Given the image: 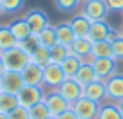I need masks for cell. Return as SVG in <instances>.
I'll use <instances>...</instances> for the list:
<instances>
[{"label":"cell","instance_id":"obj_1","mask_svg":"<svg viewBox=\"0 0 123 119\" xmlns=\"http://www.w3.org/2000/svg\"><path fill=\"white\" fill-rule=\"evenodd\" d=\"M0 56H2V62H4L6 70L22 72V70L31 63V54L22 43H18L16 47H13V49H9V51L0 52Z\"/></svg>","mask_w":123,"mask_h":119},{"label":"cell","instance_id":"obj_2","mask_svg":"<svg viewBox=\"0 0 123 119\" xmlns=\"http://www.w3.org/2000/svg\"><path fill=\"white\" fill-rule=\"evenodd\" d=\"M89 22H100V20H105L109 15L107 4L103 0H83V6H81V13Z\"/></svg>","mask_w":123,"mask_h":119},{"label":"cell","instance_id":"obj_3","mask_svg":"<svg viewBox=\"0 0 123 119\" xmlns=\"http://www.w3.org/2000/svg\"><path fill=\"white\" fill-rule=\"evenodd\" d=\"M71 108H73V112L78 115V119H96L98 110H100V103L81 96L78 101H74V103L71 105Z\"/></svg>","mask_w":123,"mask_h":119},{"label":"cell","instance_id":"obj_4","mask_svg":"<svg viewBox=\"0 0 123 119\" xmlns=\"http://www.w3.org/2000/svg\"><path fill=\"white\" fill-rule=\"evenodd\" d=\"M43 96H45V92H43L42 87H29V85H24L22 90L16 94L18 105L25 107V108H31V107H35L36 103L43 101Z\"/></svg>","mask_w":123,"mask_h":119},{"label":"cell","instance_id":"obj_5","mask_svg":"<svg viewBox=\"0 0 123 119\" xmlns=\"http://www.w3.org/2000/svg\"><path fill=\"white\" fill-rule=\"evenodd\" d=\"M65 79V74L62 70L60 63H47L43 67V83L42 87H49V88H58Z\"/></svg>","mask_w":123,"mask_h":119},{"label":"cell","instance_id":"obj_6","mask_svg":"<svg viewBox=\"0 0 123 119\" xmlns=\"http://www.w3.org/2000/svg\"><path fill=\"white\" fill-rule=\"evenodd\" d=\"M43 103H45V107L49 108V114L53 115V117H58L62 112H65L67 108H71V103L65 101L63 96H60V94L56 92V88H53L51 92H45Z\"/></svg>","mask_w":123,"mask_h":119},{"label":"cell","instance_id":"obj_7","mask_svg":"<svg viewBox=\"0 0 123 119\" xmlns=\"http://www.w3.org/2000/svg\"><path fill=\"white\" fill-rule=\"evenodd\" d=\"M56 92L60 94V96H63V99L73 105L74 101H78L81 96H83V87H81L78 81H74L73 78H65L63 83L56 88Z\"/></svg>","mask_w":123,"mask_h":119},{"label":"cell","instance_id":"obj_8","mask_svg":"<svg viewBox=\"0 0 123 119\" xmlns=\"http://www.w3.org/2000/svg\"><path fill=\"white\" fill-rule=\"evenodd\" d=\"M0 87H2V92H7V94H18L24 87V79H22V74L15 72V70H6L4 76L0 78Z\"/></svg>","mask_w":123,"mask_h":119},{"label":"cell","instance_id":"obj_9","mask_svg":"<svg viewBox=\"0 0 123 119\" xmlns=\"http://www.w3.org/2000/svg\"><path fill=\"white\" fill-rule=\"evenodd\" d=\"M114 36H116L114 29H112L105 20H100V22H92L91 23V31H89V40H91V42H103V40L112 42Z\"/></svg>","mask_w":123,"mask_h":119},{"label":"cell","instance_id":"obj_10","mask_svg":"<svg viewBox=\"0 0 123 119\" xmlns=\"http://www.w3.org/2000/svg\"><path fill=\"white\" fill-rule=\"evenodd\" d=\"M105 88H107V99L112 103L123 101V74L116 72L109 79H105Z\"/></svg>","mask_w":123,"mask_h":119},{"label":"cell","instance_id":"obj_11","mask_svg":"<svg viewBox=\"0 0 123 119\" xmlns=\"http://www.w3.org/2000/svg\"><path fill=\"white\" fill-rule=\"evenodd\" d=\"M92 69L96 72L98 79L105 81L116 74V60L114 58H96L92 62Z\"/></svg>","mask_w":123,"mask_h":119},{"label":"cell","instance_id":"obj_12","mask_svg":"<svg viewBox=\"0 0 123 119\" xmlns=\"http://www.w3.org/2000/svg\"><path fill=\"white\" fill-rule=\"evenodd\" d=\"M24 18H25L27 25H29L31 33H33V36H36L42 29H45V27L49 25L47 15H45V11H42V9H31Z\"/></svg>","mask_w":123,"mask_h":119},{"label":"cell","instance_id":"obj_13","mask_svg":"<svg viewBox=\"0 0 123 119\" xmlns=\"http://www.w3.org/2000/svg\"><path fill=\"white\" fill-rule=\"evenodd\" d=\"M20 74H22L24 85H29V87H42V83H43V67H40V65H36V63L31 62Z\"/></svg>","mask_w":123,"mask_h":119},{"label":"cell","instance_id":"obj_14","mask_svg":"<svg viewBox=\"0 0 123 119\" xmlns=\"http://www.w3.org/2000/svg\"><path fill=\"white\" fill-rule=\"evenodd\" d=\"M83 97L96 101L101 105V101L107 99V88H105V81L101 79H94L92 83H89L87 87H83Z\"/></svg>","mask_w":123,"mask_h":119},{"label":"cell","instance_id":"obj_15","mask_svg":"<svg viewBox=\"0 0 123 119\" xmlns=\"http://www.w3.org/2000/svg\"><path fill=\"white\" fill-rule=\"evenodd\" d=\"M69 25L73 29L76 38H89V31H91V22L85 18L83 15H76L69 20Z\"/></svg>","mask_w":123,"mask_h":119},{"label":"cell","instance_id":"obj_16","mask_svg":"<svg viewBox=\"0 0 123 119\" xmlns=\"http://www.w3.org/2000/svg\"><path fill=\"white\" fill-rule=\"evenodd\" d=\"M9 29H11L13 36L18 40V43H20V42H25V40H29L31 36H33V33H31L29 25H27L25 18H16V20H13V22L9 23Z\"/></svg>","mask_w":123,"mask_h":119},{"label":"cell","instance_id":"obj_17","mask_svg":"<svg viewBox=\"0 0 123 119\" xmlns=\"http://www.w3.org/2000/svg\"><path fill=\"white\" fill-rule=\"evenodd\" d=\"M54 31H56L58 43H62V45H67V47H69L71 43L76 40V36H74L73 29H71V25H69V22H60L58 25H54Z\"/></svg>","mask_w":123,"mask_h":119},{"label":"cell","instance_id":"obj_18","mask_svg":"<svg viewBox=\"0 0 123 119\" xmlns=\"http://www.w3.org/2000/svg\"><path fill=\"white\" fill-rule=\"evenodd\" d=\"M36 38V43L42 47H47V49H51V47H54L58 43L56 40V31H54V25H47L45 29H42V31L38 33V34L35 36Z\"/></svg>","mask_w":123,"mask_h":119},{"label":"cell","instance_id":"obj_19","mask_svg":"<svg viewBox=\"0 0 123 119\" xmlns=\"http://www.w3.org/2000/svg\"><path fill=\"white\" fill-rule=\"evenodd\" d=\"M73 79L78 81L81 87H87L89 83H92V81L98 79V78H96V72H94L92 65H89V63H81V67L78 69V72L73 76Z\"/></svg>","mask_w":123,"mask_h":119},{"label":"cell","instance_id":"obj_20","mask_svg":"<svg viewBox=\"0 0 123 119\" xmlns=\"http://www.w3.org/2000/svg\"><path fill=\"white\" fill-rule=\"evenodd\" d=\"M91 47H92V42L89 38H76L69 45V51H71V54H74V56L83 60L85 56L91 54Z\"/></svg>","mask_w":123,"mask_h":119},{"label":"cell","instance_id":"obj_21","mask_svg":"<svg viewBox=\"0 0 123 119\" xmlns=\"http://www.w3.org/2000/svg\"><path fill=\"white\" fill-rule=\"evenodd\" d=\"M16 45H18V40L13 36L9 25H0V52L9 51Z\"/></svg>","mask_w":123,"mask_h":119},{"label":"cell","instance_id":"obj_22","mask_svg":"<svg viewBox=\"0 0 123 119\" xmlns=\"http://www.w3.org/2000/svg\"><path fill=\"white\" fill-rule=\"evenodd\" d=\"M96 119H123L121 110H119L118 103H107V105H100Z\"/></svg>","mask_w":123,"mask_h":119},{"label":"cell","instance_id":"obj_23","mask_svg":"<svg viewBox=\"0 0 123 119\" xmlns=\"http://www.w3.org/2000/svg\"><path fill=\"white\" fill-rule=\"evenodd\" d=\"M60 65H62V70H63L65 78H73L74 74L78 72V69L81 67V58L74 56V54H69V56H67Z\"/></svg>","mask_w":123,"mask_h":119},{"label":"cell","instance_id":"obj_24","mask_svg":"<svg viewBox=\"0 0 123 119\" xmlns=\"http://www.w3.org/2000/svg\"><path fill=\"white\" fill-rule=\"evenodd\" d=\"M91 54L94 58H112L111 42H109V40H103V42H92Z\"/></svg>","mask_w":123,"mask_h":119},{"label":"cell","instance_id":"obj_25","mask_svg":"<svg viewBox=\"0 0 123 119\" xmlns=\"http://www.w3.org/2000/svg\"><path fill=\"white\" fill-rule=\"evenodd\" d=\"M31 62L40 65V67H45L47 63H51L49 49H47V47H42V45H36L35 49L31 51Z\"/></svg>","mask_w":123,"mask_h":119},{"label":"cell","instance_id":"obj_26","mask_svg":"<svg viewBox=\"0 0 123 119\" xmlns=\"http://www.w3.org/2000/svg\"><path fill=\"white\" fill-rule=\"evenodd\" d=\"M16 107H18V97L15 94L0 92V114H9Z\"/></svg>","mask_w":123,"mask_h":119},{"label":"cell","instance_id":"obj_27","mask_svg":"<svg viewBox=\"0 0 123 119\" xmlns=\"http://www.w3.org/2000/svg\"><path fill=\"white\" fill-rule=\"evenodd\" d=\"M69 54H71L69 47L62 45V43H56L54 47H51V49H49V58H51V62H53V63H62Z\"/></svg>","mask_w":123,"mask_h":119},{"label":"cell","instance_id":"obj_28","mask_svg":"<svg viewBox=\"0 0 123 119\" xmlns=\"http://www.w3.org/2000/svg\"><path fill=\"white\" fill-rule=\"evenodd\" d=\"M29 114H31V119H49V117H53V115L49 114V108L45 107L43 101L36 103L35 107H31L29 108Z\"/></svg>","mask_w":123,"mask_h":119},{"label":"cell","instance_id":"obj_29","mask_svg":"<svg viewBox=\"0 0 123 119\" xmlns=\"http://www.w3.org/2000/svg\"><path fill=\"white\" fill-rule=\"evenodd\" d=\"M111 47H112V58L116 62L123 60V34L121 33H116V36L111 42Z\"/></svg>","mask_w":123,"mask_h":119},{"label":"cell","instance_id":"obj_30","mask_svg":"<svg viewBox=\"0 0 123 119\" xmlns=\"http://www.w3.org/2000/svg\"><path fill=\"white\" fill-rule=\"evenodd\" d=\"M0 6H2V13H18L24 6V0H0Z\"/></svg>","mask_w":123,"mask_h":119},{"label":"cell","instance_id":"obj_31","mask_svg":"<svg viewBox=\"0 0 123 119\" xmlns=\"http://www.w3.org/2000/svg\"><path fill=\"white\" fill-rule=\"evenodd\" d=\"M80 2L81 0H54V6L62 13H71L80 6Z\"/></svg>","mask_w":123,"mask_h":119},{"label":"cell","instance_id":"obj_32","mask_svg":"<svg viewBox=\"0 0 123 119\" xmlns=\"http://www.w3.org/2000/svg\"><path fill=\"white\" fill-rule=\"evenodd\" d=\"M9 119H31V114H29V108H25V107H16V108H13L11 112H9Z\"/></svg>","mask_w":123,"mask_h":119},{"label":"cell","instance_id":"obj_33","mask_svg":"<svg viewBox=\"0 0 123 119\" xmlns=\"http://www.w3.org/2000/svg\"><path fill=\"white\" fill-rule=\"evenodd\" d=\"M107 4L109 11H114V13H123V0H103Z\"/></svg>","mask_w":123,"mask_h":119},{"label":"cell","instance_id":"obj_34","mask_svg":"<svg viewBox=\"0 0 123 119\" xmlns=\"http://www.w3.org/2000/svg\"><path fill=\"white\" fill-rule=\"evenodd\" d=\"M56 119H78V115L73 112V108H67L65 112H62L60 115H58Z\"/></svg>","mask_w":123,"mask_h":119},{"label":"cell","instance_id":"obj_35","mask_svg":"<svg viewBox=\"0 0 123 119\" xmlns=\"http://www.w3.org/2000/svg\"><path fill=\"white\" fill-rule=\"evenodd\" d=\"M4 72H6V67H4V62H2V56H0V78L4 76Z\"/></svg>","mask_w":123,"mask_h":119},{"label":"cell","instance_id":"obj_36","mask_svg":"<svg viewBox=\"0 0 123 119\" xmlns=\"http://www.w3.org/2000/svg\"><path fill=\"white\" fill-rule=\"evenodd\" d=\"M118 107H119V110H121V115H123V101H119V103H118Z\"/></svg>","mask_w":123,"mask_h":119},{"label":"cell","instance_id":"obj_37","mask_svg":"<svg viewBox=\"0 0 123 119\" xmlns=\"http://www.w3.org/2000/svg\"><path fill=\"white\" fill-rule=\"evenodd\" d=\"M0 119H9V115L7 114H0Z\"/></svg>","mask_w":123,"mask_h":119},{"label":"cell","instance_id":"obj_38","mask_svg":"<svg viewBox=\"0 0 123 119\" xmlns=\"http://www.w3.org/2000/svg\"><path fill=\"white\" fill-rule=\"evenodd\" d=\"M0 15H2V6H0Z\"/></svg>","mask_w":123,"mask_h":119},{"label":"cell","instance_id":"obj_39","mask_svg":"<svg viewBox=\"0 0 123 119\" xmlns=\"http://www.w3.org/2000/svg\"><path fill=\"white\" fill-rule=\"evenodd\" d=\"M121 34H123V27H121Z\"/></svg>","mask_w":123,"mask_h":119},{"label":"cell","instance_id":"obj_40","mask_svg":"<svg viewBox=\"0 0 123 119\" xmlns=\"http://www.w3.org/2000/svg\"><path fill=\"white\" fill-rule=\"evenodd\" d=\"M49 119H56V117H49Z\"/></svg>","mask_w":123,"mask_h":119},{"label":"cell","instance_id":"obj_41","mask_svg":"<svg viewBox=\"0 0 123 119\" xmlns=\"http://www.w3.org/2000/svg\"><path fill=\"white\" fill-rule=\"evenodd\" d=\"M0 92H2V87H0Z\"/></svg>","mask_w":123,"mask_h":119},{"label":"cell","instance_id":"obj_42","mask_svg":"<svg viewBox=\"0 0 123 119\" xmlns=\"http://www.w3.org/2000/svg\"><path fill=\"white\" fill-rule=\"evenodd\" d=\"M81 2H83V0H81Z\"/></svg>","mask_w":123,"mask_h":119}]
</instances>
